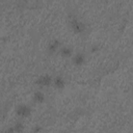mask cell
Listing matches in <instances>:
<instances>
[{
  "mask_svg": "<svg viewBox=\"0 0 133 133\" xmlns=\"http://www.w3.org/2000/svg\"><path fill=\"white\" fill-rule=\"evenodd\" d=\"M17 113H18L19 115H22V116H27V115L30 113V109H29V107H27V106H25V105H22V106L18 107Z\"/></svg>",
  "mask_w": 133,
  "mask_h": 133,
  "instance_id": "6da1fadb",
  "label": "cell"
},
{
  "mask_svg": "<svg viewBox=\"0 0 133 133\" xmlns=\"http://www.w3.org/2000/svg\"><path fill=\"white\" fill-rule=\"evenodd\" d=\"M51 82V79H50V77L49 76H42L39 79H38V81H37V83L38 84H42V85H47V84H49Z\"/></svg>",
  "mask_w": 133,
  "mask_h": 133,
  "instance_id": "7a4b0ae2",
  "label": "cell"
},
{
  "mask_svg": "<svg viewBox=\"0 0 133 133\" xmlns=\"http://www.w3.org/2000/svg\"><path fill=\"white\" fill-rule=\"evenodd\" d=\"M73 27H74V29L76 30V31H82L83 29H84V26H83V24H81V23H79V22H73Z\"/></svg>",
  "mask_w": 133,
  "mask_h": 133,
  "instance_id": "3957f363",
  "label": "cell"
},
{
  "mask_svg": "<svg viewBox=\"0 0 133 133\" xmlns=\"http://www.w3.org/2000/svg\"><path fill=\"white\" fill-rule=\"evenodd\" d=\"M83 60H84V57H83V55H81V54L76 55L75 58H74V62H75L76 64H81V63L83 62Z\"/></svg>",
  "mask_w": 133,
  "mask_h": 133,
  "instance_id": "277c9868",
  "label": "cell"
},
{
  "mask_svg": "<svg viewBox=\"0 0 133 133\" xmlns=\"http://www.w3.org/2000/svg\"><path fill=\"white\" fill-rule=\"evenodd\" d=\"M55 84H56V86H58V87H62V86L64 85V81H63L60 77H58V78L55 79Z\"/></svg>",
  "mask_w": 133,
  "mask_h": 133,
  "instance_id": "5b68a950",
  "label": "cell"
},
{
  "mask_svg": "<svg viewBox=\"0 0 133 133\" xmlns=\"http://www.w3.org/2000/svg\"><path fill=\"white\" fill-rule=\"evenodd\" d=\"M34 99H35L36 101H43V100H44V96H43V94H42L41 91H36V92L34 94Z\"/></svg>",
  "mask_w": 133,
  "mask_h": 133,
  "instance_id": "8992f818",
  "label": "cell"
},
{
  "mask_svg": "<svg viewBox=\"0 0 133 133\" xmlns=\"http://www.w3.org/2000/svg\"><path fill=\"white\" fill-rule=\"evenodd\" d=\"M71 49H69V48H63V49H61V54L63 55V56H69V55H71Z\"/></svg>",
  "mask_w": 133,
  "mask_h": 133,
  "instance_id": "52a82bcc",
  "label": "cell"
},
{
  "mask_svg": "<svg viewBox=\"0 0 133 133\" xmlns=\"http://www.w3.org/2000/svg\"><path fill=\"white\" fill-rule=\"evenodd\" d=\"M14 130H15V131H16V132H17V133H20V132H21V131H22V130H23V126H22V125H21V124H17V125H16V127H15V129H14Z\"/></svg>",
  "mask_w": 133,
  "mask_h": 133,
  "instance_id": "ba28073f",
  "label": "cell"
},
{
  "mask_svg": "<svg viewBox=\"0 0 133 133\" xmlns=\"http://www.w3.org/2000/svg\"><path fill=\"white\" fill-rule=\"evenodd\" d=\"M57 46H58V43H57V42H55V43L51 44V46H50V49H51L52 51H54V50L57 48Z\"/></svg>",
  "mask_w": 133,
  "mask_h": 133,
  "instance_id": "9c48e42d",
  "label": "cell"
},
{
  "mask_svg": "<svg viewBox=\"0 0 133 133\" xmlns=\"http://www.w3.org/2000/svg\"><path fill=\"white\" fill-rule=\"evenodd\" d=\"M15 132V130L14 129H9V130H7V131H5L4 133H14Z\"/></svg>",
  "mask_w": 133,
  "mask_h": 133,
  "instance_id": "30bf717a",
  "label": "cell"
}]
</instances>
